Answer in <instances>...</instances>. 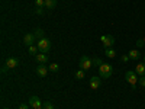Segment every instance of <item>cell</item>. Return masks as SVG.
<instances>
[{
  "mask_svg": "<svg viewBox=\"0 0 145 109\" xmlns=\"http://www.w3.org/2000/svg\"><path fill=\"white\" fill-rule=\"evenodd\" d=\"M99 74L102 79H109V77H112L113 74V67L110 64H105L102 63V66L99 67Z\"/></svg>",
  "mask_w": 145,
  "mask_h": 109,
  "instance_id": "6da1fadb",
  "label": "cell"
},
{
  "mask_svg": "<svg viewBox=\"0 0 145 109\" xmlns=\"http://www.w3.org/2000/svg\"><path fill=\"white\" fill-rule=\"evenodd\" d=\"M39 48V51L41 53H48L51 50V41L48 39V38H42V39H38V45H36Z\"/></svg>",
  "mask_w": 145,
  "mask_h": 109,
  "instance_id": "7a4b0ae2",
  "label": "cell"
},
{
  "mask_svg": "<svg viewBox=\"0 0 145 109\" xmlns=\"http://www.w3.org/2000/svg\"><path fill=\"white\" fill-rule=\"evenodd\" d=\"M91 66H93V60H90L87 55H83L81 58H80V68L81 70H90L91 68Z\"/></svg>",
  "mask_w": 145,
  "mask_h": 109,
  "instance_id": "3957f363",
  "label": "cell"
},
{
  "mask_svg": "<svg viewBox=\"0 0 145 109\" xmlns=\"http://www.w3.org/2000/svg\"><path fill=\"white\" fill-rule=\"evenodd\" d=\"M125 79L126 81L131 84L132 87H137V83H138V79H137V73L135 71H126V74H125Z\"/></svg>",
  "mask_w": 145,
  "mask_h": 109,
  "instance_id": "277c9868",
  "label": "cell"
},
{
  "mask_svg": "<svg viewBox=\"0 0 145 109\" xmlns=\"http://www.w3.org/2000/svg\"><path fill=\"white\" fill-rule=\"evenodd\" d=\"M100 41H102V45H103L105 48H110V47L115 44L113 35H102V36H100Z\"/></svg>",
  "mask_w": 145,
  "mask_h": 109,
  "instance_id": "5b68a950",
  "label": "cell"
},
{
  "mask_svg": "<svg viewBox=\"0 0 145 109\" xmlns=\"http://www.w3.org/2000/svg\"><path fill=\"white\" fill-rule=\"evenodd\" d=\"M35 39H36L35 33H26L25 36H23V44H25L26 47H31V45H33Z\"/></svg>",
  "mask_w": 145,
  "mask_h": 109,
  "instance_id": "8992f818",
  "label": "cell"
},
{
  "mask_svg": "<svg viewBox=\"0 0 145 109\" xmlns=\"http://www.w3.org/2000/svg\"><path fill=\"white\" fill-rule=\"evenodd\" d=\"M29 103L33 109H44L42 108V102L39 100V98H36V96H32V98L29 99Z\"/></svg>",
  "mask_w": 145,
  "mask_h": 109,
  "instance_id": "52a82bcc",
  "label": "cell"
},
{
  "mask_svg": "<svg viewBox=\"0 0 145 109\" xmlns=\"http://www.w3.org/2000/svg\"><path fill=\"white\" fill-rule=\"evenodd\" d=\"M35 71H36V74H38L39 77H45V76L48 74V71H50V68L45 67L44 64H39L38 67L35 68Z\"/></svg>",
  "mask_w": 145,
  "mask_h": 109,
  "instance_id": "ba28073f",
  "label": "cell"
},
{
  "mask_svg": "<svg viewBox=\"0 0 145 109\" xmlns=\"http://www.w3.org/2000/svg\"><path fill=\"white\" fill-rule=\"evenodd\" d=\"M18 66H19V60H18V58L9 57V58L6 60V67H7V68H16Z\"/></svg>",
  "mask_w": 145,
  "mask_h": 109,
  "instance_id": "9c48e42d",
  "label": "cell"
},
{
  "mask_svg": "<svg viewBox=\"0 0 145 109\" xmlns=\"http://www.w3.org/2000/svg\"><path fill=\"white\" fill-rule=\"evenodd\" d=\"M100 83H102V77H91L90 79V87L93 89V90H97L99 87H100Z\"/></svg>",
  "mask_w": 145,
  "mask_h": 109,
  "instance_id": "30bf717a",
  "label": "cell"
},
{
  "mask_svg": "<svg viewBox=\"0 0 145 109\" xmlns=\"http://www.w3.org/2000/svg\"><path fill=\"white\" fill-rule=\"evenodd\" d=\"M35 58H36V61H38L39 64H45L48 61V55L45 53H38V54L35 55Z\"/></svg>",
  "mask_w": 145,
  "mask_h": 109,
  "instance_id": "8fae6325",
  "label": "cell"
},
{
  "mask_svg": "<svg viewBox=\"0 0 145 109\" xmlns=\"http://www.w3.org/2000/svg\"><path fill=\"white\" fill-rule=\"evenodd\" d=\"M135 73H137L139 77H141V76H145V63H139V64L137 66Z\"/></svg>",
  "mask_w": 145,
  "mask_h": 109,
  "instance_id": "7c38bea8",
  "label": "cell"
},
{
  "mask_svg": "<svg viewBox=\"0 0 145 109\" xmlns=\"http://www.w3.org/2000/svg\"><path fill=\"white\" fill-rule=\"evenodd\" d=\"M55 6H57V0H45V7L46 9L52 10V9H55Z\"/></svg>",
  "mask_w": 145,
  "mask_h": 109,
  "instance_id": "4fadbf2b",
  "label": "cell"
},
{
  "mask_svg": "<svg viewBox=\"0 0 145 109\" xmlns=\"http://www.w3.org/2000/svg\"><path fill=\"white\" fill-rule=\"evenodd\" d=\"M128 55H129V58H131V60H138V58L141 57V54H139V51H138V50H131Z\"/></svg>",
  "mask_w": 145,
  "mask_h": 109,
  "instance_id": "5bb4252c",
  "label": "cell"
},
{
  "mask_svg": "<svg viewBox=\"0 0 145 109\" xmlns=\"http://www.w3.org/2000/svg\"><path fill=\"white\" fill-rule=\"evenodd\" d=\"M105 55L107 58H115L116 53H115V50H112V48H106V50H105Z\"/></svg>",
  "mask_w": 145,
  "mask_h": 109,
  "instance_id": "9a60e30c",
  "label": "cell"
},
{
  "mask_svg": "<svg viewBox=\"0 0 145 109\" xmlns=\"http://www.w3.org/2000/svg\"><path fill=\"white\" fill-rule=\"evenodd\" d=\"M35 36L38 39H42V38H45V32H44V29H41V28H38L35 31Z\"/></svg>",
  "mask_w": 145,
  "mask_h": 109,
  "instance_id": "2e32d148",
  "label": "cell"
},
{
  "mask_svg": "<svg viewBox=\"0 0 145 109\" xmlns=\"http://www.w3.org/2000/svg\"><path fill=\"white\" fill-rule=\"evenodd\" d=\"M28 51H29L31 55H36V54H38V51H39V48L35 47V45H31V47H28Z\"/></svg>",
  "mask_w": 145,
  "mask_h": 109,
  "instance_id": "e0dca14e",
  "label": "cell"
},
{
  "mask_svg": "<svg viewBox=\"0 0 145 109\" xmlns=\"http://www.w3.org/2000/svg\"><path fill=\"white\" fill-rule=\"evenodd\" d=\"M84 77H86V71H84V70H78L77 73H76V79H78V80H83Z\"/></svg>",
  "mask_w": 145,
  "mask_h": 109,
  "instance_id": "ac0fdd59",
  "label": "cell"
},
{
  "mask_svg": "<svg viewBox=\"0 0 145 109\" xmlns=\"http://www.w3.org/2000/svg\"><path fill=\"white\" fill-rule=\"evenodd\" d=\"M48 68H50V71H54V73H57V71L59 70V66H58L57 63H54V64H51V66L48 67Z\"/></svg>",
  "mask_w": 145,
  "mask_h": 109,
  "instance_id": "d6986e66",
  "label": "cell"
},
{
  "mask_svg": "<svg viewBox=\"0 0 145 109\" xmlns=\"http://www.w3.org/2000/svg\"><path fill=\"white\" fill-rule=\"evenodd\" d=\"M35 6L36 7H44L45 6V0H35Z\"/></svg>",
  "mask_w": 145,
  "mask_h": 109,
  "instance_id": "ffe728a7",
  "label": "cell"
},
{
  "mask_svg": "<svg viewBox=\"0 0 145 109\" xmlns=\"http://www.w3.org/2000/svg\"><path fill=\"white\" fill-rule=\"evenodd\" d=\"M42 108H44V109H54V106H52V103H51V102H44Z\"/></svg>",
  "mask_w": 145,
  "mask_h": 109,
  "instance_id": "44dd1931",
  "label": "cell"
},
{
  "mask_svg": "<svg viewBox=\"0 0 145 109\" xmlns=\"http://www.w3.org/2000/svg\"><path fill=\"white\" fill-rule=\"evenodd\" d=\"M138 83H139V86L145 87V76H141V77L138 79Z\"/></svg>",
  "mask_w": 145,
  "mask_h": 109,
  "instance_id": "7402d4cb",
  "label": "cell"
},
{
  "mask_svg": "<svg viewBox=\"0 0 145 109\" xmlns=\"http://www.w3.org/2000/svg\"><path fill=\"white\" fill-rule=\"evenodd\" d=\"M144 45H145L144 39H138V41H137V47H138V48H142Z\"/></svg>",
  "mask_w": 145,
  "mask_h": 109,
  "instance_id": "603a6c76",
  "label": "cell"
},
{
  "mask_svg": "<svg viewBox=\"0 0 145 109\" xmlns=\"http://www.w3.org/2000/svg\"><path fill=\"white\" fill-rule=\"evenodd\" d=\"M93 64H96V66H99V67H100V66H102V61H100L99 58H94V60H93Z\"/></svg>",
  "mask_w": 145,
  "mask_h": 109,
  "instance_id": "cb8c5ba5",
  "label": "cell"
},
{
  "mask_svg": "<svg viewBox=\"0 0 145 109\" xmlns=\"http://www.w3.org/2000/svg\"><path fill=\"white\" fill-rule=\"evenodd\" d=\"M120 60H122L123 63H128V61H129L131 58H129V55H122V58H120Z\"/></svg>",
  "mask_w": 145,
  "mask_h": 109,
  "instance_id": "d4e9b609",
  "label": "cell"
},
{
  "mask_svg": "<svg viewBox=\"0 0 145 109\" xmlns=\"http://www.w3.org/2000/svg\"><path fill=\"white\" fill-rule=\"evenodd\" d=\"M19 109H29V106H28L26 103H20V105H19Z\"/></svg>",
  "mask_w": 145,
  "mask_h": 109,
  "instance_id": "484cf974",
  "label": "cell"
},
{
  "mask_svg": "<svg viewBox=\"0 0 145 109\" xmlns=\"http://www.w3.org/2000/svg\"><path fill=\"white\" fill-rule=\"evenodd\" d=\"M36 13H38V15H42V13H44L42 7H36Z\"/></svg>",
  "mask_w": 145,
  "mask_h": 109,
  "instance_id": "4316f807",
  "label": "cell"
},
{
  "mask_svg": "<svg viewBox=\"0 0 145 109\" xmlns=\"http://www.w3.org/2000/svg\"><path fill=\"white\" fill-rule=\"evenodd\" d=\"M144 63H145V55H144Z\"/></svg>",
  "mask_w": 145,
  "mask_h": 109,
  "instance_id": "83f0119b",
  "label": "cell"
},
{
  "mask_svg": "<svg viewBox=\"0 0 145 109\" xmlns=\"http://www.w3.org/2000/svg\"><path fill=\"white\" fill-rule=\"evenodd\" d=\"M144 42H145V36H144Z\"/></svg>",
  "mask_w": 145,
  "mask_h": 109,
  "instance_id": "f1b7e54d",
  "label": "cell"
},
{
  "mask_svg": "<svg viewBox=\"0 0 145 109\" xmlns=\"http://www.w3.org/2000/svg\"><path fill=\"white\" fill-rule=\"evenodd\" d=\"M3 109H7V108H3Z\"/></svg>",
  "mask_w": 145,
  "mask_h": 109,
  "instance_id": "f546056e",
  "label": "cell"
}]
</instances>
